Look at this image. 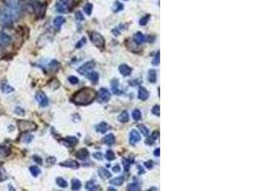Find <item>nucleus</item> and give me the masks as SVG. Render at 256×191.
<instances>
[{"label": "nucleus", "mask_w": 256, "mask_h": 191, "mask_svg": "<svg viewBox=\"0 0 256 191\" xmlns=\"http://www.w3.org/2000/svg\"><path fill=\"white\" fill-rule=\"evenodd\" d=\"M96 91L89 87H84L74 94L71 100L76 105H88L96 98Z\"/></svg>", "instance_id": "f257e3e1"}, {"label": "nucleus", "mask_w": 256, "mask_h": 191, "mask_svg": "<svg viewBox=\"0 0 256 191\" xmlns=\"http://www.w3.org/2000/svg\"><path fill=\"white\" fill-rule=\"evenodd\" d=\"M2 1L4 6L11 13L14 22L18 21L22 16L24 11V4L22 0H2Z\"/></svg>", "instance_id": "f03ea898"}, {"label": "nucleus", "mask_w": 256, "mask_h": 191, "mask_svg": "<svg viewBox=\"0 0 256 191\" xmlns=\"http://www.w3.org/2000/svg\"><path fill=\"white\" fill-rule=\"evenodd\" d=\"M14 22L11 13L4 6V4L0 5V25L3 27H10Z\"/></svg>", "instance_id": "7ed1b4c3"}, {"label": "nucleus", "mask_w": 256, "mask_h": 191, "mask_svg": "<svg viewBox=\"0 0 256 191\" xmlns=\"http://www.w3.org/2000/svg\"><path fill=\"white\" fill-rule=\"evenodd\" d=\"M18 127L21 133H29L38 129V125L34 123V121L26 120V119L18 120Z\"/></svg>", "instance_id": "20e7f679"}, {"label": "nucleus", "mask_w": 256, "mask_h": 191, "mask_svg": "<svg viewBox=\"0 0 256 191\" xmlns=\"http://www.w3.org/2000/svg\"><path fill=\"white\" fill-rule=\"evenodd\" d=\"M74 0H58L56 3V10L61 13H67L72 9Z\"/></svg>", "instance_id": "39448f33"}, {"label": "nucleus", "mask_w": 256, "mask_h": 191, "mask_svg": "<svg viewBox=\"0 0 256 191\" xmlns=\"http://www.w3.org/2000/svg\"><path fill=\"white\" fill-rule=\"evenodd\" d=\"M90 40L92 41V43L99 49L103 50L106 46V41H105V38L102 37V34L97 33V32H91L90 33Z\"/></svg>", "instance_id": "423d86ee"}, {"label": "nucleus", "mask_w": 256, "mask_h": 191, "mask_svg": "<svg viewBox=\"0 0 256 191\" xmlns=\"http://www.w3.org/2000/svg\"><path fill=\"white\" fill-rule=\"evenodd\" d=\"M96 98L100 103L108 102L110 99V93L107 88H101L98 94L96 95Z\"/></svg>", "instance_id": "0eeeda50"}, {"label": "nucleus", "mask_w": 256, "mask_h": 191, "mask_svg": "<svg viewBox=\"0 0 256 191\" xmlns=\"http://www.w3.org/2000/svg\"><path fill=\"white\" fill-rule=\"evenodd\" d=\"M94 67H95V62L94 61H88L87 63H84L83 65H82L80 68H78L77 71H78L79 74L84 76L88 72H89L90 70H92Z\"/></svg>", "instance_id": "6e6552de"}, {"label": "nucleus", "mask_w": 256, "mask_h": 191, "mask_svg": "<svg viewBox=\"0 0 256 191\" xmlns=\"http://www.w3.org/2000/svg\"><path fill=\"white\" fill-rule=\"evenodd\" d=\"M36 99H37L38 102L40 103V105L42 106V107L47 106V105H48V103H49V100H48L47 96H46L42 91H39V92L36 94Z\"/></svg>", "instance_id": "1a4fd4ad"}, {"label": "nucleus", "mask_w": 256, "mask_h": 191, "mask_svg": "<svg viewBox=\"0 0 256 191\" xmlns=\"http://www.w3.org/2000/svg\"><path fill=\"white\" fill-rule=\"evenodd\" d=\"M12 43V38L7 33L0 32V47H8Z\"/></svg>", "instance_id": "9d476101"}, {"label": "nucleus", "mask_w": 256, "mask_h": 191, "mask_svg": "<svg viewBox=\"0 0 256 191\" xmlns=\"http://www.w3.org/2000/svg\"><path fill=\"white\" fill-rule=\"evenodd\" d=\"M140 140H141L140 134L136 130H131V134H130V143L134 145L135 143H137L138 142H140Z\"/></svg>", "instance_id": "9b49d317"}, {"label": "nucleus", "mask_w": 256, "mask_h": 191, "mask_svg": "<svg viewBox=\"0 0 256 191\" xmlns=\"http://www.w3.org/2000/svg\"><path fill=\"white\" fill-rule=\"evenodd\" d=\"M11 154V150L8 146L0 145V162H3Z\"/></svg>", "instance_id": "f8f14e48"}, {"label": "nucleus", "mask_w": 256, "mask_h": 191, "mask_svg": "<svg viewBox=\"0 0 256 191\" xmlns=\"http://www.w3.org/2000/svg\"><path fill=\"white\" fill-rule=\"evenodd\" d=\"M61 142L67 146H75L78 143V138L75 137H66L61 140Z\"/></svg>", "instance_id": "ddd939ff"}, {"label": "nucleus", "mask_w": 256, "mask_h": 191, "mask_svg": "<svg viewBox=\"0 0 256 191\" xmlns=\"http://www.w3.org/2000/svg\"><path fill=\"white\" fill-rule=\"evenodd\" d=\"M60 165H61V166H63V167L72 168V169H77V168H79V166H80V164L78 163V162L73 161V160H69V161H65V162H63V163H61Z\"/></svg>", "instance_id": "4468645a"}, {"label": "nucleus", "mask_w": 256, "mask_h": 191, "mask_svg": "<svg viewBox=\"0 0 256 191\" xmlns=\"http://www.w3.org/2000/svg\"><path fill=\"white\" fill-rule=\"evenodd\" d=\"M88 156H89V152H88V149H85V148H82V149H80L79 151L76 152V157H77V159L82 160V161H83V160H85V159H88Z\"/></svg>", "instance_id": "2eb2a0df"}, {"label": "nucleus", "mask_w": 256, "mask_h": 191, "mask_svg": "<svg viewBox=\"0 0 256 191\" xmlns=\"http://www.w3.org/2000/svg\"><path fill=\"white\" fill-rule=\"evenodd\" d=\"M131 68L130 66H128L127 64H121L119 66V72L121 73L122 76L124 77H129L131 74Z\"/></svg>", "instance_id": "dca6fc26"}, {"label": "nucleus", "mask_w": 256, "mask_h": 191, "mask_svg": "<svg viewBox=\"0 0 256 191\" xmlns=\"http://www.w3.org/2000/svg\"><path fill=\"white\" fill-rule=\"evenodd\" d=\"M110 87H111V91H112L113 94H115V95H120V94H122L120 88H119V81H118V79H115V78H114V79L111 80V82H110Z\"/></svg>", "instance_id": "f3484780"}, {"label": "nucleus", "mask_w": 256, "mask_h": 191, "mask_svg": "<svg viewBox=\"0 0 256 191\" xmlns=\"http://www.w3.org/2000/svg\"><path fill=\"white\" fill-rule=\"evenodd\" d=\"M145 39H146L145 36H144V34H143L142 33H140V32L136 33L134 34V36H133V40H134L135 44H137V45L142 44V43L145 41Z\"/></svg>", "instance_id": "a211bd4d"}, {"label": "nucleus", "mask_w": 256, "mask_h": 191, "mask_svg": "<svg viewBox=\"0 0 256 191\" xmlns=\"http://www.w3.org/2000/svg\"><path fill=\"white\" fill-rule=\"evenodd\" d=\"M150 97V93L148 92V90L145 88V87H141L139 88V90H138V98H139V99H141V100H146V99H148V98Z\"/></svg>", "instance_id": "6ab92c4d"}, {"label": "nucleus", "mask_w": 256, "mask_h": 191, "mask_svg": "<svg viewBox=\"0 0 256 191\" xmlns=\"http://www.w3.org/2000/svg\"><path fill=\"white\" fill-rule=\"evenodd\" d=\"M103 143H104L105 144L109 145V146L113 145V144L115 143V137H114V135H113V134H109V135H107V136L103 138Z\"/></svg>", "instance_id": "aec40b11"}, {"label": "nucleus", "mask_w": 256, "mask_h": 191, "mask_svg": "<svg viewBox=\"0 0 256 191\" xmlns=\"http://www.w3.org/2000/svg\"><path fill=\"white\" fill-rule=\"evenodd\" d=\"M98 174L102 179H109L111 177V174L109 170L106 168H99L98 169Z\"/></svg>", "instance_id": "412c9836"}, {"label": "nucleus", "mask_w": 256, "mask_h": 191, "mask_svg": "<svg viewBox=\"0 0 256 191\" xmlns=\"http://www.w3.org/2000/svg\"><path fill=\"white\" fill-rule=\"evenodd\" d=\"M87 78L93 83L96 84L99 80V74L97 72H88L87 74Z\"/></svg>", "instance_id": "4be33fe9"}, {"label": "nucleus", "mask_w": 256, "mask_h": 191, "mask_svg": "<svg viewBox=\"0 0 256 191\" xmlns=\"http://www.w3.org/2000/svg\"><path fill=\"white\" fill-rule=\"evenodd\" d=\"M108 130H109V125L105 123V121H103V123H100L96 126V131L101 133V134H105Z\"/></svg>", "instance_id": "5701e85b"}, {"label": "nucleus", "mask_w": 256, "mask_h": 191, "mask_svg": "<svg viewBox=\"0 0 256 191\" xmlns=\"http://www.w3.org/2000/svg\"><path fill=\"white\" fill-rule=\"evenodd\" d=\"M0 88H1V91L5 94H10V93H13L14 91V89L12 87L11 85H9L8 83L6 82H3L1 83V86H0Z\"/></svg>", "instance_id": "b1692460"}, {"label": "nucleus", "mask_w": 256, "mask_h": 191, "mask_svg": "<svg viewBox=\"0 0 256 191\" xmlns=\"http://www.w3.org/2000/svg\"><path fill=\"white\" fill-rule=\"evenodd\" d=\"M148 79L151 83H155L157 82V71L152 69V70L149 71L148 73Z\"/></svg>", "instance_id": "393cba45"}, {"label": "nucleus", "mask_w": 256, "mask_h": 191, "mask_svg": "<svg viewBox=\"0 0 256 191\" xmlns=\"http://www.w3.org/2000/svg\"><path fill=\"white\" fill-rule=\"evenodd\" d=\"M118 120L122 123H126L129 121V113L127 111H123L120 115L118 116Z\"/></svg>", "instance_id": "a878e982"}, {"label": "nucleus", "mask_w": 256, "mask_h": 191, "mask_svg": "<svg viewBox=\"0 0 256 191\" xmlns=\"http://www.w3.org/2000/svg\"><path fill=\"white\" fill-rule=\"evenodd\" d=\"M64 22H65V18H64V17H62V16H57L56 18L54 19V21H53L54 26H55L57 29H60L61 26Z\"/></svg>", "instance_id": "bb28decb"}, {"label": "nucleus", "mask_w": 256, "mask_h": 191, "mask_svg": "<svg viewBox=\"0 0 256 191\" xmlns=\"http://www.w3.org/2000/svg\"><path fill=\"white\" fill-rule=\"evenodd\" d=\"M124 177H117V178H114L113 180H110L109 183L110 184H113V185H117V186H120L124 183Z\"/></svg>", "instance_id": "cd10ccee"}, {"label": "nucleus", "mask_w": 256, "mask_h": 191, "mask_svg": "<svg viewBox=\"0 0 256 191\" xmlns=\"http://www.w3.org/2000/svg\"><path fill=\"white\" fill-rule=\"evenodd\" d=\"M34 138V136L31 135V134H27V133H24L22 136H21V142L22 143H29L33 141Z\"/></svg>", "instance_id": "c85d7f7f"}, {"label": "nucleus", "mask_w": 256, "mask_h": 191, "mask_svg": "<svg viewBox=\"0 0 256 191\" xmlns=\"http://www.w3.org/2000/svg\"><path fill=\"white\" fill-rule=\"evenodd\" d=\"M82 187V183L78 179L71 180V189L72 190H79Z\"/></svg>", "instance_id": "c756f323"}, {"label": "nucleus", "mask_w": 256, "mask_h": 191, "mask_svg": "<svg viewBox=\"0 0 256 191\" xmlns=\"http://www.w3.org/2000/svg\"><path fill=\"white\" fill-rule=\"evenodd\" d=\"M85 188H87V190H98L99 185L95 184V183L93 181H89L87 183V184H85Z\"/></svg>", "instance_id": "7c9ffc66"}, {"label": "nucleus", "mask_w": 256, "mask_h": 191, "mask_svg": "<svg viewBox=\"0 0 256 191\" xmlns=\"http://www.w3.org/2000/svg\"><path fill=\"white\" fill-rule=\"evenodd\" d=\"M8 179V174L6 169L3 166H0V182H4Z\"/></svg>", "instance_id": "2f4dec72"}, {"label": "nucleus", "mask_w": 256, "mask_h": 191, "mask_svg": "<svg viewBox=\"0 0 256 191\" xmlns=\"http://www.w3.org/2000/svg\"><path fill=\"white\" fill-rule=\"evenodd\" d=\"M123 9H124V6H123V4H122L121 2H118V1L114 2L113 7H112V10H113V12H114V13L121 12Z\"/></svg>", "instance_id": "473e14b6"}, {"label": "nucleus", "mask_w": 256, "mask_h": 191, "mask_svg": "<svg viewBox=\"0 0 256 191\" xmlns=\"http://www.w3.org/2000/svg\"><path fill=\"white\" fill-rule=\"evenodd\" d=\"M29 170H30V172H31V174L34 176V177H38L40 174V169L38 167V166H31L30 168H29Z\"/></svg>", "instance_id": "72a5a7b5"}, {"label": "nucleus", "mask_w": 256, "mask_h": 191, "mask_svg": "<svg viewBox=\"0 0 256 191\" xmlns=\"http://www.w3.org/2000/svg\"><path fill=\"white\" fill-rule=\"evenodd\" d=\"M56 183H57V184H58L60 187H61V188H66L67 185H68L67 182H66L64 179H62V178H57Z\"/></svg>", "instance_id": "f704fd0d"}, {"label": "nucleus", "mask_w": 256, "mask_h": 191, "mask_svg": "<svg viewBox=\"0 0 256 191\" xmlns=\"http://www.w3.org/2000/svg\"><path fill=\"white\" fill-rule=\"evenodd\" d=\"M138 129H139L140 133H141L143 136H145V137H148V136H149V134H150L149 129H148V128H147L145 125H143V124H139V125H138Z\"/></svg>", "instance_id": "c9c22d12"}, {"label": "nucleus", "mask_w": 256, "mask_h": 191, "mask_svg": "<svg viewBox=\"0 0 256 191\" xmlns=\"http://www.w3.org/2000/svg\"><path fill=\"white\" fill-rule=\"evenodd\" d=\"M134 162V159H124L123 160V163H124V168H125V170L126 171H129V169H130V166H131V164L132 163Z\"/></svg>", "instance_id": "e433bc0d"}, {"label": "nucleus", "mask_w": 256, "mask_h": 191, "mask_svg": "<svg viewBox=\"0 0 256 191\" xmlns=\"http://www.w3.org/2000/svg\"><path fill=\"white\" fill-rule=\"evenodd\" d=\"M92 10H93V6L91 3H88L87 5H84L83 7V12L87 13L88 15H90L92 13Z\"/></svg>", "instance_id": "4c0bfd02"}, {"label": "nucleus", "mask_w": 256, "mask_h": 191, "mask_svg": "<svg viewBox=\"0 0 256 191\" xmlns=\"http://www.w3.org/2000/svg\"><path fill=\"white\" fill-rule=\"evenodd\" d=\"M140 189H141V187L137 183H132L128 185V190H130V191H132V190L136 191V190H140Z\"/></svg>", "instance_id": "58836bf2"}, {"label": "nucleus", "mask_w": 256, "mask_h": 191, "mask_svg": "<svg viewBox=\"0 0 256 191\" xmlns=\"http://www.w3.org/2000/svg\"><path fill=\"white\" fill-rule=\"evenodd\" d=\"M106 158H107V160L108 161H114L115 160V154H114V152L112 151V150H108L107 151V153H106Z\"/></svg>", "instance_id": "ea45409f"}, {"label": "nucleus", "mask_w": 256, "mask_h": 191, "mask_svg": "<svg viewBox=\"0 0 256 191\" xmlns=\"http://www.w3.org/2000/svg\"><path fill=\"white\" fill-rule=\"evenodd\" d=\"M132 118H133V119L134 120H139L140 118H141V112L138 110V109H135V110H133V112H132Z\"/></svg>", "instance_id": "a19ab883"}, {"label": "nucleus", "mask_w": 256, "mask_h": 191, "mask_svg": "<svg viewBox=\"0 0 256 191\" xmlns=\"http://www.w3.org/2000/svg\"><path fill=\"white\" fill-rule=\"evenodd\" d=\"M149 19H150V14H146V15H144V16L142 17V18L140 19L139 24H140L141 26H145V25H147V23H148Z\"/></svg>", "instance_id": "79ce46f5"}, {"label": "nucleus", "mask_w": 256, "mask_h": 191, "mask_svg": "<svg viewBox=\"0 0 256 191\" xmlns=\"http://www.w3.org/2000/svg\"><path fill=\"white\" fill-rule=\"evenodd\" d=\"M159 60H160V52L158 51L157 53V55H156V57L153 58V59H152V65H158L159 64Z\"/></svg>", "instance_id": "37998d69"}, {"label": "nucleus", "mask_w": 256, "mask_h": 191, "mask_svg": "<svg viewBox=\"0 0 256 191\" xmlns=\"http://www.w3.org/2000/svg\"><path fill=\"white\" fill-rule=\"evenodd\" d=\"M152 113L153 115H156L157 117L160 116V106L159 105H156V106H153L152 109Z\"/></svg>", "instance_id": "c03bdc74"}, {"label": "nucleus", "mask_w": 256, "mask_h": 191, "mask_svg": "<svg viewBox=\"0 0 256 191\" xmlns=\"http://www.w3.org/2000/svg\"><path fill=\"white\" fill-rule=\"evenodd\" d=\"M68 81H69L72 85H76V84H78L79 83V79H78V78L77 77H75V76H70L69 78H68Z\"/></svg>", "instance_id": "a18cd8bd"}, {"label": "nucleus", "mask_w": 256, "mask_h": 191, "mask_svg": "<svg viewBox=\"0 0 256 191\" xmlns=\"http://www.w3.org/2000/svg\"><path fill=\"white\" fill-rule=\"evenodd\" d=\"M75 17H76V19H77L78 21H83V20H84V17H83L82 12H76Z\"/></svg>", "instance_id": "49530a36"}, {"label": "nucleus", "mask_w": 256, "mask_h": 191, "mask_svg": "<svg viewBox=\"0 0 256 191\" xmlns=\"http://www.w3.org/2000/svg\"><path fill=\"white\" fill-rule=\"evenodd\" d=\"M14 113L16 114V115H19V116H23L24 114H25V112H24V110L21 108V107H15V109H14Z\"/></svg>", "instance_id": "de8ad7c7"}, {"label": "nucleus", "mask_w": 256, "mask_h": 191, "mask_svg": "<svg viewBox=\"0 0 256 191\" xmlns=\"http://www.w3.org/2000/svg\"><path fill=\"white\" fill-rule=\"evenodd\" d=\"M93 157L98 161H102V160H103V154H102L101 152H95L93 154Z\"/></svg>", "instance_id": "09e8293b"}, {"label": "nucleus", "mask_w": 256, "mask_h": 191, "mask_svg": "<svg viewBox=\"0 0 256 191\" xmlns=\"http://www.w3.org/2000/svg\"><path fill=\"white\" fill-rule=\"evenodd\" d=\"M85 41H87V39H85L84 38H83L77 44H76V48H81L83 45H84L85 44Z\"/></svg>", "instance_id": "8fccbe9b"}, {"label": "nucleus", "mask_w": 256, "mask_h": 191, "mask_svg": "<svg viewBox=\"0 0 256 191\" xmlns=\"http://www.w3.org/2000/svg\"><path fill=\"white\" fill-rule=\"evenodd\" d=\"M33 160L35 161L37 163H39V164L42 163V159L40 157H39V156H33Z\"/></svg>", "instance_id": "3c124183"}, {"label": "nucleus", "mask_w": 256, "mask_h": 191, "mask_svg": "<svg viewBox=\"0 0 256 191\" xmlns=\"http://www.w3.org/2000/svg\"><path fill=\"white\" fill-rule=\"evenodd\" d=\"M46 162H47L49 164H53V163H55V162H56V158H55V157H49V158L46 159Z\"/></svg>", "instance_id": "603ef678"}, {"label": "nucleus", "mask_w": 256, "mask_h": 191, "mask_svg": "<svg viewBox=\"0 0 256 191\" xmlns=\"http://www.w3.org/2000/svg\"><path fill=\"white\" fill-rule=\"evenodd\" d=\"M145 166L147 167V168H149V169H152V167H153V163H152V161H149V162H146L145 163Z\"/></svg>", "instance_id": "864d4df0"}, {"label": "nucleus", "mask_w": 256, "mask_h": 191, "mask_svg": "<svg viewBox=\"0 0 256 191\" xmlns=\"http://www.w3.org/2000/svg\"><path fill=\"white\" fill-rule=\"evenodd\" d=\"M120 170H121V167H120V165H119V164H116V165L113 166V168H112V171H113L114 173L120 172Z\"/></svg>", "instance_id": "5fc2aeb1"}, {"label": "nucleus", "mask_w": 256, "mask_h": 191, "mask_svg": "<svg viewBox=\"0 0 256 191\" xmlns=\"http://www.w3.org/2000/svg\"><path fill=\"white\" fill-rule=\"evenodd\" d=\"M153 154H155L156 157H159V156H160V148H157L155 150V152H153Z\"/></svg>", "instance_id": "6e6d98bb"}, {"label": "nucleus", "mask_w": 256, "mask_h": 191, "mask_svg": "<svg viewBox=\"0 0 256 191\" xmlns=\"http://www.w3.org/2000/svg\"><path fill=\"white\" fill-rule=\"evenodd\" d=\"M112 32H113V33H114V36H116V37H117V36H119V34H120V32H119V31L113 30Z\"/></svg>", "instance_id": "4d7b16f0"}, {"label": "nucleus", "mask_w": 256, "mask_h": 191, "mask_svg": "<svg viewBox=\"0 0 256 191\" xmlns=\"http://www.w3.org/2000/svg\"><path fill=\"white\" fill-rule=\"evenodd\" d=\"M109 190H113V191H114L115 189H114V188H110V187H109Z\"/></svg>", "instance_id": "13d9d810"}, {"label": "nucleus", "mask_w": 256, "mask_h": 191, "mask_svg": "<svg viewBox=\"0 0 256 191\" xmlns=\"http://www.w3.org/2000/svg\"><path fill=\"white\" fill-rule=\"evenodd\" d=\"M125 1H128V0H125Z\"/></svg>", "instance_id": "bf43d9fd"}]
</instances>
